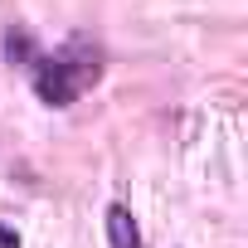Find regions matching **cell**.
<instances>
[{"label":"cell","instance_id":"6da1fadb","mask_svg":"<svg viewBox=\"0 0 248 248\" xmlns=\"http://www.w3.org/2000/svg\"><path fill=\"white\" fill-rule=\"evenodd\" d=\"M97 73H102L97 49H93L88 39H73V44H63L59 54H49V59L34 63V93H39L49 107H68L83 88L97 83Z\"/></svg>","mask_w":248,"mask_h":248},{"label":"cell","instance_id":"7a4b0ae2","mask_svg":"<svg viewBox=\"0 0 248 248\" xmlns=\"http://www.w3.org/2000/svg\"><path fill=\"white\" fill-rule=\"evenodd\" d=\"M107 243L112 248H146L141 243V229H137V219H132V209L127 204H107Z\"/></svg>","mask_w":248,"mask_h":248},{"label":"cell","instance_id":"3957f363","mask_svg":"<svg viewBox=\"0 0 248 248\" xmlns=\"http://www.w3.org/2000/svg\"><path fill=\"white\" fill-rule=\"evenodd\" d=\"M0 248H20V233H15V229H5V224H0Z\"/></svg>","mask_w":248,"mask_h":248}]
</instances>
